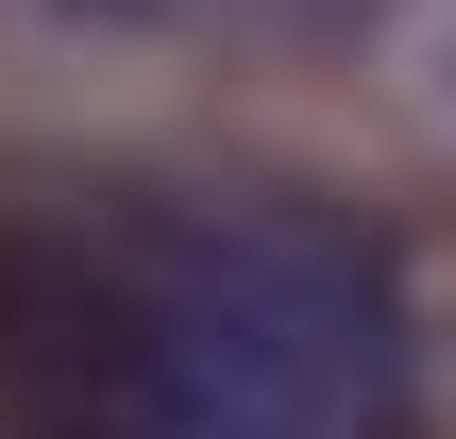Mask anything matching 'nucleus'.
I'll return each mask as SVG.
<instances>
[{"instance_id":"f257e3e1","label":"nucleus","mask_w":456,"mask_h":439,"mask_svg":"<svg viewBox=\"0 0 456 439\" xmlns=\"http://www.w3.org/2000/svg\"><path fill=\"white\" fill-rule=\"evenodd\" d=\"M423 321L338 203H135L0 220V423L17 439H406Z\"/></svg>"},{"instance_id":"f03ea898","label":"nucleus","mask_w":456,"mask_h":439,"mask_svg":"<svg viewBox=\"0 0 456 439\" xmlns=\"http://www.w3.org/2000/svg\"><path fill=\"white\" fill-rule=\"evenodd\" d=\"M85 34H322L355 0H68Z\"/></svg>"}]
</instances>
